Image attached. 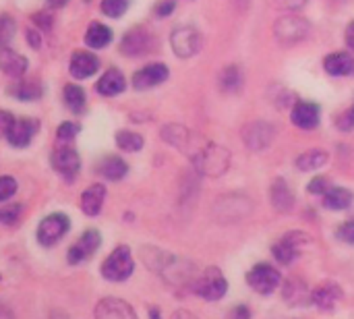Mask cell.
<instances>
[{
    "instance_id": "6da1fadb",
    "label": "cell",
    "mask_w": 354,
    "mask_h": 319,
    "mask_svg": "<svg viewBox=\"0 0 354 319\" xmlns=\"http://www.w3.org/2000/svg\"><path fill=\"white\" fill-rule=\"evenodd\" d=\"M193 166L203 176H222L230 166V152L226 147H222V145H216V143L207 141L193 156Z\"/></svg>"
},
{
    "instance_id": "7a4b0ae2",
    "label": "cell",
    "mask_w": 354,
    "mask_h": 319,
    "mask_svg": "<svg viewBox=\"0 0 354 319\" xmlns=\"http://www.w3.org/2000/svg\"><path fill=\"white\" fill-rule=\"evenodd\" d=\"M133 270H135V259H133V253L127 245L116 247L104 259V264L100 268L104 280H108V282H124L133 276Z\"/></svg>"
},
{
    "instance_id": "3957f363",
    "label": "cell",
    "mask_w": 354,
    "mask_h": 319,
    "mask_svg": "<svg viewBox=\"0 0 354 319\" xmlns=\"http://www.w3.org/2000/svg\"><path fill=\"white\" fill-rule=\"evenodd\" d=\"M193 293L199 299H205V301H212V303L214 301H220L228 293V280L224 278V274H222L220 268H207V270H203L195 278Z\"/></svg>"
},
{
    "instance_id": "277c9868",
    "label": "cell",
    "mask_w": 354,
    "mask_h": 319,
    "mask_svg": "<svg viewBox=\"0 0 354 319\" xmlns=\"http://www.w3.org/2000/svg\"><path fill=\"white\" fill-rule=\"evenodd\" d=\"M71 230V220L66 214L54 212L50 216H46L35 230V239L41 247H54L60 239L66 237V233Z\"/></svg>"
},
{
    "instance_id": "5b68a950",
    "label": "cell",
    "mask_w": 354,
    "mask_h": 319,
    "mask_svg": "<svg viewBox=\"0 0 354 319\" xmlns=\"http://www.w3.org/2000/svg\"><path fill=\"white\" fill-rule=\"evenodd\" d=\"M311 243V237L305 235V233H299V230H292V233H286L274 247H272V253L276 257L278 264L282 266H290L299 255H301V249L305 245Z\"/></svg>"
},
{
    "instance_id": "8992f818",
    "label": "cell",
    "mask_w": 354,
    "mask_h": 319,
    "mask_svg": "<svg viewBox=\"0 0 354 319\" xmlns=\"http://www.w3.org/2000/svg\"><path fill=\"white\" fill-rule=\"evenodd\" d=\"M282 282L280 272L272 264H257L247 272V284L259 295H272Z\"/></svg>"
},
{
    "instance_id": "52a82bcc",
    "label": "cell",
    "mask_w": 354,
    "mask_h": 319,
    "mask_svg": "<svg viewBox=\"0 0 354 319\" xmlns=\"http://www.w3.org/2000/svg\"><path fill=\"white\" fill-rule=\"evenodd\" d=\"M170 44L178 58H191L203 48V35L195 27H176L170 35Z\"/></svg>"
},
{
    "instance_id": "ba28073f",
    "label": "cell",
    "mask_w": 354,
    "mask_h": 319,
    "mask_svg": "<svg viewBox=\"0 0 354 319\" xmlns=\"http://www.w3.org/2000/svg\"><path fill=\"white\" fill-rule=\"evenodd\" d=\"M162 137H164L166 143L178 147V149L185 152V154L189 152L191 156H195V154L207 143L205 139H199L195 133H191L189 129H185V127H180V125H166V127L162 129Z\"/></svg>"
},
{
    "instance_id": "9c48e42d",
    "label": "cell",
    "mask_w": 354,
    "mask_h": 319,
    "mask_svg": "<svg viewBox=\"0 0 354 319\" xmlns=\"http://www.w3.org/2000/svg\"><path fill=\"white\" fill-rule=\"evenodd\" d=\"M50 162H52V168H54L66 183H73V181L77 179L79 170H81V158H79L77 149L71 147V145H60V147H56V149L52 152Z\"/></svg>"
},
{
    "instance_id": "30bf717a",
    "label": "cell",
    "mask_w": 354,
    "mask_h": 319,
    "mask_svg": "<svg viewBox=\"0 0 354 319\" xmlns=\"http://www.w3.org/2000/svg\"><path fill=\"white\" fill-rule=\"evenodd\" d=\"M100 245H102V235H100L97 230L89 228V230H85V233L79 237V241L68 249L66 262H68L71 266H79V264L91 259V255L100 249Z\"/></svg>"
},
{
    "instance_id": "8fae6325",
    "label": "cell",
    "mask_w": 354,
    "mask_h": 319,
    "mask_svg": "<svg viewBox=\"0 0 354 319\" xmlns=\"http://www.w3.org/2000/svg\"><path fill=\"white\" fill-rule=\"evenodd\" d=\"M309 35V23L297 15H286L276 21V37L284 44L303 42Z\"/></svg>"
},
{
    "instance_id": "7c38bea8",
    "label": "cell",
    "mask_w": 354,
    "mask_h": 319,
    "mask_svg": "<svg viewBox=\"0 0 354 319\" xmlns=\"http://www.w3.org/2000/svg\"><path fill=\"white\" fill-rule=\"evenodd\" d=\"M276 137V129L270 122H249L243 129V141L249 149L261 152L266 149Z\"/></svg>"
},
{
    "instance_id": "4fadbf2b",
    "label": "cell",
    "mask_w": 354,
    "mask_h": 319,
    "mask_svg": "<svg viewBox=\"0 0 354 319\" xmlns=\"http://www.w3.org/2000/svg\"><path fill=\"white\" fill-rule=\"evenodd\" d=\"M344 299V291L340 284L328 280L322 282L319 286H315L311 291V303L319 309V311H332L340 301Z\"/></svg>"
},
{
    "instance_id": "5bb4252c",
    "label": "cell",
    "mask_w": 354,
    "mask_h": 319,
    "mask_svg": "<svg viewBox=\"0 0 354 319\" xmlns=\"http://www.w3.org/2000/svg\"><path fill=\"white\" fill-rule=\"evenodd\" d=\"M93 318L95 319H139L135 309L122 301V299H116V297H106L102 299L95 309H93Z\"/></svg>"
},
{
    "instance_id": "9a60e30c",
    "label": "cell",
    "mask_w": 354,
    "mask_h": 319,
    "mask_svg": "<svg viewBox=\"0 0 354 319\" xmlns=\"http://www.w3.org/2000/svg\"><path fill=\"white\" fill-rule=\"evenodd\" d=\"M151 42L153 37L145 27H133L131 31L124 33L120 42V52L127 56H143L145 52H149Z\"/></svg>"
},
{
    "instance_id": "2e32d148",
    "label": "cell",
    "mask_w": 354,
    "mask_h": 319,
    "mask_svg": "<svg viewBox=\"0 0 354 319\" xmlns=\"http://www.w3.org/2000/svg\"><path fill=\"white\" fill-rule=\"evenodd\" d=\"M166 79H168V66L162 62H151L133 75V87L137 91H145V89H151V87L164 83Z\"/></svg>"
},
{
    "instance_id": "e0dca14e",
    "label": "cell",
    "mask_w": 354,
    "mask_h": 319,
    "mask_svg": "<svg viewBox=\"0 0 354 319\" xmlns=\"http://www.w3.org/2000/svg\"><path fill=\"white\" fill-rule=\"evenodd\" d=\"M39 131V120L37 118H15L8 135H6V141L12 145V147H27L33 137L37 135Z\"/></svg>"
},
{
    "instance_id": "ac0fdd59",
    "label": "cell",
    "mask_w": 354,
    "mask_h": 319,
    "mask_svg": "<svg viewBox=\"0 0 354 319\" xmlns=\"http://www.w3.org/2000/svg\"><path fill=\"white\" fill-rule=\"evenodd\" d=\"M100 69V60L95 54L91 52H85V50H79L71 56V62H68V71L75 79H89L91 75H95Z\"/></svg>"
},
{
    "instance_id": "d6986e66",
    "label": "cell",
    "mask_w": 354,
    "mask_h": 319,
    "mask_svg": "<svg viewBox=\"0 0 354 319\" xmlns=\"http://www.w3.org/2000/svg\"><path fill=\"white\" fill-rule=\"evenodd\" d=\"M319 116H322L319 106L313 102H299V104H295V108L290 112L292 125L299 129H305V131H313L319 125Z\"/></svg>"
},
{
    "instance_id": "ffe728a7",
    "label": "cell",
    "mask_w": 354,
    "mask_h": 319,
    "mask_svg": "<svg viewBox=\"0 0 354 319\" xmlns=\"http://www.w3.org/2000/svg\"><path fill=\"white\" fill-rule=\"evenodd\" d=\"M106 201V187L95 183L89 185L83 193H81V212L89 218L97 216L102 212V206Z\"/></svg>"
},
{
    "instance_id": "44dd1931",
    "label": "cell",
    "mask_w": 354,
    "mask_h": 319,
    "mask_svg": "<svg viewBox=\"0 0 354 319\" xmlns=\"http://www.w3.org/2000/svg\"><path fill=\"white\" fill-rule=\"evenodd\" d=\"M27 66H29V62H27V58H25L23 54L15 52V50H10V48H2V50H0V71H2L6 77L19 79V77L25 75Z\"/></svg>"
},
{
    "instance_id": "7402d4cb",
    "label": "cell",
    "mask_w": 354,
    "mask_h": 319,
    "mask_svg": "<svg viewBox=\"0 0 354 319\" xmlns=\"http://www.w3.org/2000/svg\"><path fill=\"white\" fill-rule=\"evenodd\" d=\"M95 172L100 176H104L106 181L116 183V181H122L129 174V164L122 158H118V156H106V158H102L97 162Z\"/></svg>"
},
{
    "instance_id": "603a6c76",
    "label": "cell",
    "mask_w": 354,
    "mask_h": 319,
    "mask_svg": "<svg viewBox=\"0 0 354 319\" xmlns=\"http://www.w3.org/2000/svg\"><path fill=\"white\" fill-rule=\"evenodd\" d=\"M124 87H127V79H124V75H122L118 69H108V71L100 77V81L95 83L97 93H100V95H106V98H112V95L122 93Z\"/></svg>"
},
{
    "instance_id": "cb8c5ba5",
    "label": "cell",
    "mask_w": 354,
    "mask_h": 319,
    "mask_svg": "<svg viewBox=\"0 0 354 319\" xmlns=\"http://www.w3.org/2000/svg\"><path fill=\"white\" fill-rule=\"evenodd\" d=\"M270 201L278 212H290L295 208V195L290 191V185L284 179H276L270 189Z\"/></svg>"
},
{
    "instance_id": "d4e9b609",
    "label": "cell",
    "mask_w": 354,
    "mask_h": 319,
    "mask_svg": "<svg viewBox=\"0 0 354 319\" xmlns=\"http://www.w3.org/2000/svg\"><path fill=\"white\" fill-rule=\"evenodd\" d=\"M322 201H324V208L326 210L342 212V210H348L353 206L354 195L353 191H348L346 187H330L322 195Z\"/></svg>"
},
{
    "instance_id": "484cf974",
    "label": "cell",
    "mask_w": 354,
    "mask_h": 319,
    "mask_svg": "<svg viewBox=\"0 0 354 319\" xmlns=\"http://www.w3.org/2000/svg\"><path fill=\"white\" fill-rule=\"evenodd\" d=\"M324 69L332 77H346L354 71V58L348 52H332L324 60Z\"/></svg>"
},
{
    "instance_id": "4316f807",
    "label": "cell",
    "mask_w": 354,
    "mask_h": 319,
    "mask_svg": "<svg viewBox=\"0 0 354 319\" xmlns=\"http://www.w3.org/2000/svg\"><path fill=\"white\" fill-rule=\"evenodd\" d=\"M282 297L292 307H305L307 303H311V291H307V284L297 278H292L284 284Z\"/></svg>"
},
{
    "instance_id": "83f0119b",
    "label": "cell",
    "mask_w": 354,
    "mask_h": 319,
    "mask_svg": "<svg viewBox=\"0 0 354 319\" xmlns=\"http://www.w3.org/2000/svg\"><path fill=\"white\" fill-rule=\"evenodd\" d=\"M41 83L37 79H21L17 81L15 85L8 87V93L17 100H23V102H33V100H39L41 98Z\"/></svg>"
},
{
    "instance_id": "f1b7e54d",
    "label": "cell",
    "mask_w": 354,
    "mask_h": 319,
    "mask_svg": "<svg viewBox=\"0 0 354 319\" xmlns=\"http://www.w3.org/2000/svg\"><path fill=\"white\" fill-rule=\"evenodd\" d=\"M110 42H112V29L106 27L104 23L93 21V23L87 27V31H85V44H87L89 48L102 50V48H106Z\"/></svg>"
},
{
    "instance_id": "f546056e",
    "label": "cell",
    "mask_w": 354,
    "mask_h": 319,
    "mask_svg": "<svg viewBox=\"0 0 354 319\" xmlns=\"http://www.w3.org/2000/svg\"><path fill=\"white\" fill-rule=\"evenodd\" d=\"M328 160H330V156L326 149H309L297 158V168L303 172H315V170L324 168L328 164Z\"/></svg>"
},
{
    "instance_id": "4dcf8cb0",
    "label": "cell",
    "mask_w": 354,
    "mask_h": 319,
    "mask_svg": "<svg viewBox=\"0 0 354 319\" xmlns=\"http://www.w3.org/2000/svg\"><path fill=\"white\" fill-rule=\"evenodd\" d=\"M62 98H64L66 108H68L71 112H75V114L83 112V108H85V104H87V98H85L83 87H79V85H75V83L64 85Z\"/></svg>"
},
{
    "instance_id": "1f68e13d",
    "label": "cell",
    "mask_w": 354,
    "mask_h": 319,
    "mask_svg": "<svg viewBox=\"0 0 354 319\" xmlns=\"http://www.w3.org/2000/svg\"><path fill=\"white\" fill-rule=\"evenodd\" d=\"M116 145H118L122 152L133 154V152H139V149L143 147V137H141L139 133H135V131L122 129V131L116 133Z\"/></svg>"
},
{
    "instance_id": "d6a6232c",
    "label": "cell",
    "mask_w": 354,
    "mask_h": 319,
    "mask_svg": "<svg viewBox=\"0 0 354 319\" xmlns=\"http://www.w3.org/2000/svg\"><path fill=\"white\" fill-rule=\"evenodd\" d=\"M241 69L239 66H228L220 75V85L224 91H236L241 87Z\"/></svg>"
},
{
    "instance_id": "836d02e7",
    "label": "cell",
    "mask_w": 354,
    "mask_h": 319,
    "mask_svg": "<svg viewBox=\"0 0 354 319\" xmlns=\"http://www.w3.org/2000/svg\"><path fill=\"white\" fill-rule=\"evenodd\" d=\"M17 31V23L10 15H0V50L6 48Z\"/></svg>"
},
{
    "instance_id": "e575fe53",
    "label": "cell",
    "mask_w": 354,
    "mask_h": 319,
    "mask_svg": "<svg viewBox=\"0 0 354 319\" xmlns=\"http://www.w3.org/2000/svg\"><path fill=\"white\" fill-rule=\"evenodd\" d=\"M79 131H81V127L77 122H68V120L60 122L58 129H56V139H58L60 145H71L73 139L79 135Z\"/></svg>"
},
{
    "instance_id": "d590c367",
    "label": "cell",
    "mask_w": 354,
    "mask_h": 319,
    "mask_svg": "<svg viewBox=\"0 0 354 319\" xmlns=\"http://www.w3.org/2000/svg\"><path fill=\"white\" fill-rule=\"evenodd\" d=\"M127 8H129V0H102V4H100V10L112 19L122 17L127 12Z\"/></svg>"
},
{
    "instance_id": "8d00e7d4",
    "label": "cell",
    "mask_w": 354,
    "mask_h": 319,
    "mask_svg": "<svg viewBox=\"0 0 354 319\" xmlns=\"http://www.w3.org/2000/svg\"><path fill=\"white\" fill-rule=\"evenodd\" d=\"M21 212H23V206L21 203H12V206L0 208V224H4V226L17 224V220L21 218Z\"/></svg>"
},
{
    "instance_id": "74e56055",
    "label": "cell",
    "mask_w": 354,
    "mask_h": 319,
    "mask_svg": "<svg viewBox=\"0 0 354 319\" xmlns=\"http://www.w3.org/2000/svg\"><path fill=\"white\" fill-rule=\"evenodd\" d=\"M17 181L12 176H0V203L8 201L17 193Z\"/></svg>"
},
{
    "instance_id": "f35d334b",
    "label": "cell",
    "mask_w": 354,
    "mask_h": 319,
    "mask_svg": "<svg viewBox=\"0 0 354 319\" xmlns=\"http://www.w3.org/2000/svg\"><path fill=\"white\" fill-rule=\"evenodd\" d=\"M31 21H33V25H37L39 29H46V31H50L52 29V25H54V15L50 12V10H39V12H35L33 17H31Z\"/></svg>"
},
{
    "instance_id": "ab89813d",
    "label": "cell",
    "mask_w": 354,
    "mask_h": 319,
    "mask_svg": "<svg viewBox=\"0 0 354 319\" xmlns=\"http://www.w3.org/2000/svg\"><path fill=\"white\" fill-rule=\"evenodd\" d=\"M336 237L346 243V245H354V220H348L344 222L338 230H336Z\"/></svg>"
},
{
    "instance_id": "60d3db41",
    "label": "cell",
    "mask_w": 354,
    "mask_h": 319,
    "mask_svg": "<svg viewBox=\"0 0 354 319\" xmlns=\"http://www.w3.org/2000/svg\"><path fill=\"white\" fill-rule=\"evenodd\" d=\"M307 189H309V193H311V195H324V193L330 189V181H328L326 176H315V179L309 183V187H307Z\"/></svg>"
},
{
    "instance_id": "b9f144b4",
    "label": "cell",
    "mask_w": 354,
    "mask_h": 319,
    "mask_svg": "<svg viewBox=\"0 0 354 319\" xmlns=\"http://www.w3.org/2000/svg\"><path fill=\"white\" fill-rule=\"evenodd\" d=\"M336 122H338V129H342V131H353L354 129V106L353 108H348L344 114H340Z\"/></svg>"
},
{
    "instance_id": "7bdbcfd3",
    "label": "cell",
    "mask_w": 354,
    "mask_h": 319,
    "mask_svg": "<svg viewBox=\"0 0 354 319\" xmlns=\"http://www.w3.org/2000/svg\"><path fill=\"white\" fill-rule=\"evenodd\" d=\"M12 122H15L12 114H10V112H6V110H0V139L8 135V131H10Z\"/></svg>"
},
{
    "instance_id": "ee69618b",
    "label": "cell",
    "mask_w": 354,
    "mask_h": 319,
    "mask_svg": "<svg viewBox=\"0 0 354 319\" xmlns=\"http://www.w3.org/2000/svg\"><path fill=\"white\" fill-rule=\"evenodd\" d=\"M25 37H27V44L33 48V50H39L41 48V35H39V31L37 29H27V33H25Z\"/></svg>"
},
{
    "instance_id": "f6af8a7d",
    "label": "cell",
    "mask_w": 354,
    "mask_h": 319,
    "mask_svg": "<svg viewBox=\"0 0 354 319\" xmlns=\"http://www.w3.org/2000/svg\"><path fill=\"white\" fill-rule=\"evenodd\" d=\"M174 8H176L174 0H164V2H160V4L156 6V15H158V17H166V15H172Z\"/></svg>"
},
{
    "instance_id": "bcb514c9",
    "label": "cell",
    "mask_w": 354,
    "mask_h": 319,
    "mask_svg": "<svg viewBox=\"0 0 354 319\" xmlns=\"http://www.w3.org/2000/svg\"><path fill=\"white\" fill-rule=\"evenodd\" d=\"M226 319H251V311H249V307L247 305H236Z\"/></svg>"
},
{
    "instance_id": "7dc6e473",
    "label": "cell",
    "mask_w": 354,
    "mask_h": 319,
    "mask_svg": "<svg viewBox=\"0 0 354 319\" xmlns=\"http://www.w3.org/2000/svg\"><path fill=\"white\" fill-rule=\"evenodd\" d=\"M278 8H301L307 0H270Z\"/></svg>"
},
{
    "instance_id": "c3c4849f",
    "label": "cell",
    "mask_w": 354,
    "mask_h": 319,
    "mask_svg": "<svg viewBox=\"0 0 354 319\" xmlns=\"http://www.w3.org/2000/svg\"><path fill=\"white\" fill-rule=\"evenodd\" d=\"M170 319H199L195 313H191V311H187V309H178V311H174L172 313V318Z\"/></svg>"
},
{
    "instance_id": "681fc988",
    "label": "cell",
    "mask_w": 354,
    "mask_h": 319,
    "mask_svg": "<svg viewBox=\"0 0 354 319\" xmlns=\"http://www.w3.org/2000/svg\"><path fill=\"white\" fill-rule=\"evenodd\" d=\"M344 37H346L348 48H353L354 50V21L348 25V27H346V35H344Z\"/></svg>"
},
{
    "instance_id": "f907efd6",
    "label": "cell",
    "mask_w": 354,
    "mask_h": 319,
    "mask_svg": "<svg viewBox=\"0 0 354 319\" xmlns=\"http://www.w3.org/2000/svg\"><path fill=\"white\" fill-rule=\"evenodd\" d=\"M0 319H15V313L6 305H2V303H0Z\"/></svg>"
},
{
    "instance_id": "816d5d0a",
    "label": "cell",
    "mask_w": 354,
    "mask_h": 319,
    "mask_svg": "<svg viewBox=\"0 0 354 319\" xmlns=\"http://www.w3.org/2000/svg\"><path fill=\"white\" fill-rule=\"evenodd\" d=\"M46 2H48L50 8H62V6H66L68 0H46Z\"/></svg>"
},
{
    "instance_id": "f5cc1de1",
    "label": "cell",
    "mask_w": 354,
    "mask_h": 319,
    "mask_svg": "<svg viewBox=\"0 0 354 319\" xmlns=\"http://www.w3.org/2000/svg\"><path fill=\"white\" fill-rule=\"evenodd\" d=\"M149 319H162V313L158 307H149Z\"/></svg>"
}]
</instances>
